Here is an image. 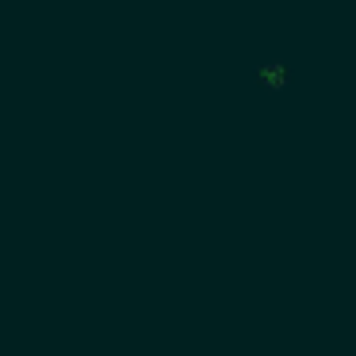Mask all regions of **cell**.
<instances>
[{
  "mask_svg": "<svg viewBox=\"0 0 356 356\" xmlns=\"http://www.w3.org/2000/svg\"><path fill=\"white\" fill-rule=\"evenodd\" d=\"M257 77H261L268 88H284L287 73H284V65H261V70H257Z\"/></svg>",
  "mask_w": 356,
  "mask_h": 356,
  "instance_id": "6da1fadb",
  "label": "cell"
}]
</instances>
